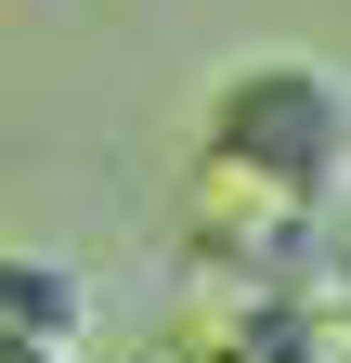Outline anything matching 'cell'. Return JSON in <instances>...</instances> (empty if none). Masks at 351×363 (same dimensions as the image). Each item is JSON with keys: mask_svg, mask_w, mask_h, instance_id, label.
<instances>
[{"mask_svg": "<svg viewBox=\"0 0 351 363\" xmlns=\"http://www.w3.org/2000/svg\"><path fill=\"white\" fill-rule=\"evenodd\" d=\"M208 169H234V182H260L286 208H325L351 182V91L325 65H299V52L234 65L208 91Z\"/></svg>", "mask_w": 351, "mask_h": 363, "instance_id": "cell-1", "label": "cell"}]
</instances>
